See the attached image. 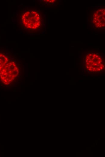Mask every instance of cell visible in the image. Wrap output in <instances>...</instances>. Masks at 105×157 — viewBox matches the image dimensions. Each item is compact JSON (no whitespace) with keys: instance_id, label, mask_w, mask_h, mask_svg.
<instances>
[{"instance_id":"obj_1","label":"cell","mask_w":105,"mask_h":157,"mask_svg":"<svg viewBox=\"0 0 105 157\" xmlns=\"http://www.w3.org/2000/svg\"><path fill=\"white\" fill-rule=\"evenodd\" d=\"M19 69L14 62H8L0 73V78L2 83L8 85L18 76Z\"/></svg>"},{"instance_id":"obj_2","label":"cell","mask_w":105,"mask_h":157,"mask_svg":"<svg viewBox=\"0 0 105 157\" xmlns=\"http://www.w3.org/2000/svg\"><path fill=\"white\" fill-rule=\"evenodd\" d=\"M21 20L24 27L28 29H37L41 24L40 15L35 11L29 10L24 12L22 15Z\"/></svg>"},{"instance_id":"obj_3","label":"cell","mask_w":105,"mask_h":157,"mask_svg":"<svg viewBox=\"0 0 105 157\" xmlns=\"http://www.w3.org/2000/svg\"><path fill=\"white\" fill-rule=\"evenodd\" d=\"M105 14V9L104 8L98 9L94 13L93 16V23L96 27H104Z\"/></svg>"},{"instance_id":"obj_4","label":"cell","mask_w":105,"mask_h":157,"mask_svg":"<svg viewBox=\"0 0 105 157\" xmlns=\"http://www.w3.org/2000/svg\"><path fill=\"white\" fill-rule=\"evenodd\" d=\"M8 61L7 57L4 54L0 53V73Z\"/></svg>"},{"instance_id":"obj_5","label":"cell","mask_w":105,"mask_h":157,"mask_svg":"<svg viewBox=\"0 0 105 157\" xmlns=\"http://www.w3.org/2000/svg\"><path fill=\"white\" fill-rule=\"evenodd\" d=\"M45 2H55L56 0H44Z\"/></svg>"},{"instance_id":"obj_6","label":"cell","mask_w":105,"mask_h":157,"mask_svg":"<svg viewBox=\"0 0 105 157\" xmlns=\"http://www.w3.org/2000/svg\"><path fill=\"white\" fill-rule=\"evenodd\" d=\"M104 130H102L101 131V133H104Z\"/></svg>"},{"instance_id":"obj_7","label":"cell","mask_w":105,"mask_h":157,"mask_svg":"<svg viewBox=\"0 0 105 157\" xmlns=\"http://www.w3.org/2000/svg\"><path fill=\"white\" fill-rule=\"evenodd\" d=\"M88 70H89V71H91V69H89Z\"/></svg>"},{"instance_id":"obj_8","label":"cell","mask_w":105,"mask_h":157,"mask_svg":"<svg viewBox=\"0 0 105 157\" xmlns=\"http://www.w3.org/2000/svg\"><path fill=\"white\" fill-rule=\"evenodd\" d=\"M88 73H89L90 72V71H88Z\"/></svg>"},{"instance_id":"obj_9","label":"cell","mask_w":105,"mask_h":157,"mask_svg":"<svg viewBox=\"0 0 105 157\" xmlns=\"http://www.w3.org/2000/svg\"><path fill=\"white\" fill-rule=\"evenodd\" d=\"M98 72V73H99L100 72L98 71V72Z\"/></svg>"}]
</instances>
